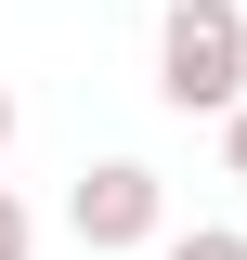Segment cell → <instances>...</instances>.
I'll list each match as a JSON object with an SVG mask.
<instances>
[{
	"label": "cell",
	"instance_id": "obj_7",
	"mask_svg": "<svg viewBox=\"0 0 247 260\" xmlns=\"http://www.w3.org/2000/svg\"><path fill=\"white\" fill-rule=\"evenodd\" d=\"M234 13H247V0H234Z\"/></svg>",
	"mask_w": 247,
	"mask_h": 260
},
{
	"label": "cell",
	"instance_id": "obj_3",
	"mask_svg": "<svg viewBox=\"0 0 247 260\" xmlns=\"http://www.w3.org/2000/svg\"><path fill=\"white\" fill-rule=\"evenodd\" d=\"M169 260H247V234L234 221H195V234H169Z\"/></svg>",
	"mask_w": 247,
	"mask_h": 260
},
{
	"label": "cell",
	"instance_id": "obj_2",
	"mask_svg": "<svg viewBox=\"0 0 247 260\" xmlns=\"http://www.w3.org/2000/svg\"><path fill=\"white\" fill-rule=\"evenodd\" d=\"M65 234H78L91 260L156 247V234H169V182H156L143 156H104V169H78V195H65Z\"/></svg>",
	"mask_w": 247,
	"mask_h": 260
},
{
	"label": "cell",
	"instance_id": "obj_6",
	"mask_svg": "<svg viewBox=\"0 0 247 260\" xmlns=\"http://www.w3.org/2000/svg\"><path fill=\"white\" fill-rule=\"evenodd\" d=\"M0 143H13V91H0Z\"/></svg>",
	"mask_w": 247,
	"mask_h": 260
},
{
	"label": "cell",
	"instance_id": "obj_5",
	"mask_svg": "<svg viewBox=\"0 0 247 260\" xmlns=\"http://www.w3.org/2000/svg\"><path fill=\"white\" fill-rule=\"evenodd\" d=\"M221 169L247 182V104H221Z\"/></svg>",
	"mask_w": 247,
	"mask_h": 260
},
{
	"label": "cell",
	"instance_id": "obj_4",
	"mask_svg": "<svg viewBox=\"0 0 247 260\" xmlns=\"http://www.w3.org/2000/svg\"><path fill=\"white\" fill-rule=\"evenodd\" d=\"M26 247H39V221H26V195L0 182V260H26Z\"/></svg>",
	"mask_w": 247,
	"mask_h": 260
},
{
	"label": "cell",
	"instance_id": "obj_1",
	"mask_svg": "<svg viewBox=\"0 0 247 260\" xmlns=\"http://www.w3.org/2000/svg\"><path fill=\"white\" fill-rule=\"evenodd\" d=\"M156 104H169V117L247 104V13L234 0H169V13H156Z\"/></svg>",
	"mask_w": 247,
	"mask_h": 260
}]
</instances>
